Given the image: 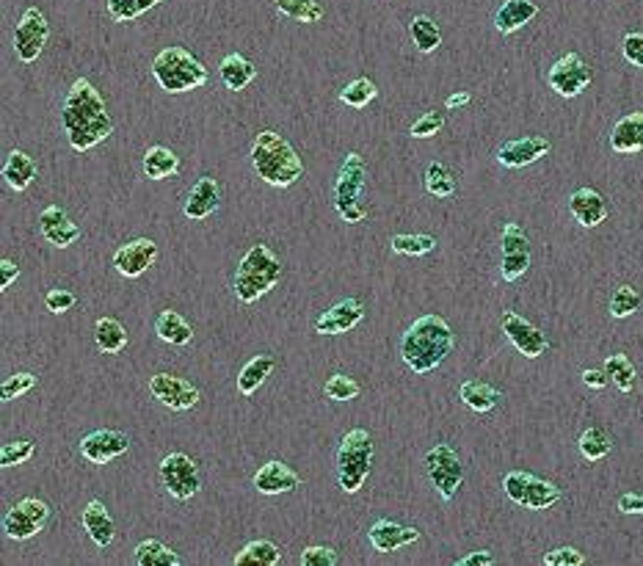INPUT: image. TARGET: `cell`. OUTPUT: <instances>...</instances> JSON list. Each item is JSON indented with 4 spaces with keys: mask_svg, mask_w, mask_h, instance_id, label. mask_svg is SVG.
Masks as SVG:
<instances>
[{
    "mask_svg": "<svg viewBox=\"0 0 643 566\" xmlns=\"http://www.w3.org/2000/svg\"><path fill=\"white\" fill-rule=\"evenodd\" d=\"M61 125L67 133L69 147L75 152L94 150L100 141L114 133V119L108 114L103 94L97 92L92 81L78 78L67 92L61 105Z\"/></svg>",
    "mask_w": 643,
    "mask_h": 566,
    "instance_id": "obj_1",
    "label": "cell"
},
{
    "mask_svg": "<svg viewBox=\"0 0 643 566\" xmlns=\"http://www.w3.org/2000/svg\"><path fill=\"white\" fill-rule=\"evenodd\" d=\"M453 351V329L442 315L417 318L401 337V357L417 376L437 370Z\"/></svg>",
    "mask_w": 643,
    "mask_h": 566,
    "instance_id": "obj_2",
    "label": "cell"
},
{
    "mask_svg": "<svg viewBox=\"0 0 643 566\" xmlns=\"http://www.w3.org/2000/svg\"><path fill=\"white\" fill-rule=\"evenodd\" d=\"M252 163L254 172L260 180L274 188H288L304 174V161L299 152L293 150L288 139H282L274 130H263L252 144Z\"/></svg>",
    "mask_w": 643,
    "mask_h": 566,
    "instance_id": "obj_3",
    "label": "cell"
},
{
    "mask_svg": "<svg viewBox=\"0 0 643 566\" xmlns=\"http://www.w3.org/2000/svg\"><path fill=\"white\" fill-rule=\"evenodd\" d=\"M279 279H282V260L265 243H254L235 271V296L243 304H254L268 290H274Z\"/></svg>",
    "mask_w": 643,
    "mask_h": 566,
    "instance_id": "obj_4",
    "label": "cell"
},
{
    "mask_svg": "<svg viewBox=\"0 0 643 566\" xmlns=\"http://www.w3.org/2000/svg\"><path fill=\"white\" fill-rule=\"evenodd\" d=\"M152 78L158 81L163 92L180 94L199 89L207 83V67L194 56L188 53L185 47H166L161 50L155 61H152Z\"/></svg>",
    "mask_w": 643,
    "mask_h": 566,
    "instance_id": "obj_5",
    "label": "cell"
},
{
    "mask_svg": "<svg viewBox=\"0 0 643 566\" xmlns=\"http://www.w3.org/2000/svg\"><path fill=\"white\" fill-rule=\"evenodd\" d=\"M370 464H373V439L365 428H354L348 431L340 442L337 451V478H340V489L354 495L359 492L370 475Z\"/></svg>",
    "mask_w": 643,
    "mask_h": 566,
    "instance_id": "obj_6",
    "label": "cell"
},
{
    "mask_svg": "<svg viewBox=\"0 0 643 566\" xmlns=\"http://www.w3.org/2000/svg\"><path fill=\"white\" fill-rule=\"evenodd\" d=\"M365 183H368L365 158L359 152H348V158L343 161L340 172H337V180H334V210L348 224H359L368 216V208L359 202L362 191H365Z\"/></svg>",
    "mask_w": 643,
    "mask_h": 566,
    "instance_id": "obj_7",
    "label": "cell"
},
{
    "mask_svg": "<svg viewBox=\"0 0 643 566\" xmlns=\"http://www.w3.org/2000/svg\"><path fill=\"white\" fill-rule=\"evenodd\" d=\"M503 492L508 495V500H514L517 506L530 511L552 509L561 500V486L536 478V475L522 473V470H514L503 478Z\"/></svg>",
    "mask_w": 643,
    "mask_h": 566,
    "instance_id": "obj_8",
    "label": "cell"
},
{
    "mask_svg": "<svg viewBox=\"0 0 643 566\" xmlns=\"http://www.w3.org/2000/svg\"><path fill=\"white\" fill-rule=\"evenodd\" d=\"M425 473L431 478V484L437 486V492L442 500H453L459 486L464 484V464H461L459 453L453 451L450 445H437L425 453Z\"/></svg>",
    "mask_w": 643,
    "mask_h": 566,
    "instance_id": "obj_9",
    "label": "cell"
},
{
    "mask_svg": "<svg viewBox=\"0 0 643 566\" xmlns=\"http://www.w3.org/2000/svg\"><path fill=\"white\" fill-rule=\"evenodd\" d=\"M47 520H50V506H47L45 500H39V497H25L14 509L6 511V517H3V533H6L9 539L25 542V539H34L36 533L45 528Z\"/></svg>",
    "mask_w": 643,
    "mask_h": 566,
    "instance_id": "obj_10",
    "label": "cell"
},
{
    "mask_svg": "<svg viewBox=\"0 0 643 566\" xmlns=\"http://www.w3.org/2000/svg\"><path fill=\"white\" fill-rule=\"evenodd\" d=\"M161 481L174 500H191L202 489L199 467L188 453H169L161 462Z\"/></svg>",
    "mask_w": 643,
    "mask_h": 566,
    "instance_id": "obj_11",
    "label": "cell"
},
{
    "mask_svg": "<svg viewBox=\"0 0 643 566\" xmlns=\"http://www.w3.org/2000/svg\"><path fill=\"white\" fill-rule=\"evenodd\" d=\"M47 39H50V25H47V17L36 6L25 9V14L20 17L17 23V31H14V53L23 64H34L36 58L42 56L45 50Z\"/></svg>",
    "mask_w": 643,
    "mask_h": 566,
    "instance_id": "obj_12",
    "label": "cell"
},
{
    "mask_svg": "<svg viewBox=\"0 0 643 566\" xmlns=\"http://www.w3.org/2000/svg\"><path fill=\"white\" fill-rule=\"evenodd\" d=\"M500 249H503V260H500V271L506 282H517L525 277L530 268V238L528 232L519 224L508 221L503 227V238H500Z\"/></svg>",
    "mask_w": 643,
    "mask_h": 566,
    "instance_id": "obj_13",
    "label": "cell"
},
{
    "mask_svg": "<svg viewBox=\"0 0 643 566\" xmlns=\"http://www.w3.org/2000/svg\"><path fill=\"white\" fill-rule=\"evenodd\" d=\"M591 67H588L583 56H577V53H566L561 56L555 64H552L550 75H547V81L555 92L561 94V97H577V94H583L591 86Z\"/></svg>",
    "mask_w": 643,
    "mask_h": 566,
    "instance_id": "obj_14",
    "label": "cell"
},
{
    "mask_svg": "<svg viewBox=\"0 0 643 566\" xmlns=\"http://www.w3.org/2000/svg\"><path fill=\"white\" fill-rule=\"evenodd\" d=\"M150 395L158 404L172 409V412H185V409L199 404V390H196L194 384L185 382L180 376H172V373H158V376H152Z\"/></svg>",
    "mask_w": 643,
    "mask_h": 566,
    "instance_id": "obj_15",
    "label": "cell"
},
{
    "mask_svg": "<svg viewBox=\"0 0 643 566\" xmlns=\"http://www.w3.org/2000/svg\"><path fill=\"white\" fill-rule=\"evenodd\" d=\"M503 332L511 340V346L517 348L519 354H525L528 359H536L541 354H547V348H550V340L547 335L536 329V326L525 321L519 312L508 310L503 312Z\"/></svg>",
    "mask_w": 643,
    "mask_h": 566,
    "instance_id": "obj_16",
    "label": "cell"
},
{
    "mask_svg": "<svg viewBox=\"0 0 643 566\" xmlns=\"http://www.w3.org/2000/svg\"><path fill=\"white\" fill-rule=\"evenodd\" d=\"M130 451V437L122 434V431H114V428H100V431H92L89 437H83L81 442V453L86 462L92 464H108L119 459L122 453Z\"/></svg>",
    "mask_w": 643,
    "mask_h": 566,
    "instance_id": "obj_17",
    "label": "cell"
},
{
    "mask_svg": "<svg viewBox=\"0 0 643 566\" xmlns=\"http://www.w3.org/2000/svg\"><path fill=\"white\" fill-rule=\"evenodd\" d=\"M158 260V243L150 238H136V241L119 246L114 255V268L127 279L141 277L144 271H150Z\"/></svg>",
    "mask_w": 643,
    "mask_h": 566,
    "instance_id": "obj_18",
    "label": "cell"
},
{
    "mask_svg": "<svg viewBox=\"0 0 643 566\" xmlns=\"http://www.w3.org/2000/svg\"><path fill=\"white\" fill-rule=\"evenodd\" d=\"M362 318H365V304L351 296V299L337 301L332 310L323 312L315 321V332L318 335H345L362 324Z\"/></svg>",
    "mask_w": 643,
    "mask_h": 566,
    "instance_id": "obj_19",
    "label": "cell"
},
{
    "mask_svg": "<svg viewBox=\"0 0 643 566\" xmlns=\"http://www.w3.org/2000/svg\"><path fill=\"white\" fill-rule=\"evenodd\" d=\"M39 230L45 235L47 243H53L56 249H67L81 238V227L69 219V213L58 205H50L39 213Z\"/></svg>",
    "mask_w": 643,
    "mask_h": 566,
    "instance_id": "obj_20",
    "label": "cell"
},
{
    "mask_svg": "<svg viewBox=\"0 0 643 566\" xmlns=\"http://www.w3.org/2000/svg\"><path fill=\"white\" fill-rule=\"evenodd\" d=\"M370 547L376 553H395L401 547H409L420 539V531L417 528H409V525H401V522L392 520H376L370 525L368 531Z\"/></svg>",
    "mask_w": 643,
    "mask_h": 566,
    "instance_id": "obj_21",
    "label": "cell"
},
{
    "mask_svg": "<svg viewBox=\"0 0 643 566\" xmlns=\"http://www.w3.org/2000/svg\"><path fill=\"white\" fill-rule=\"evenodd\" d=\"M547 152H550V141L541 139V136H525V139L506 141L497 150V161L506 169H522V166H530V163L544 158Z\"/></svg>",
    "mask_w": 643,
    "mask_h": 566,
    "instance_id": "obj_22",
    "label": "cell"
},
{
    "mask_svg": "<svg viewBox=\"0 0 643 566\" xmlns=\"http://www.w3.org/2000/svg\"><path fill=\"white\" fill-rule=\"evenodd\" d=\"M221 205V185L216 183V177H202L196 180L191 188V194L185 199V216L191 221H202L207 216H213Z\"/></svg>",
    "mask_w": 643,
    "mask_h": 566,
    "instance_id": "obj_23",
    "label": "cell"
},
{
    "mask_svg": "<svg viewBox=\"0 0 643 566\" xmlns=\"http://www.w3.org/2000/svg\"><path fill=\"white\" fill-rule=\"evenodd\" d=\"M569 210L577 224H583V227H599L608 219V202L594 188H577L569 197Z\"/></svg>",
    "mask_w": 643,
    "mask_h": 566,
    "instance_id": "obj_24",
    "label": "cell"
},
{
    "mask_svg": "<svg viewBox=\"0 0 643 566\" xmlns=\"http://www.w3.org/2000/svg\"><path fill=\"white\" fill-rule=\"evenodd\" d=\"M254 486H257L260 495H282V492H293L296 486H301V478L290 470L288 464L274 459V462L263 464L257 470Z\"/></svg>",
    "mask_w": 643,
    "mask_h": 566,
    "instance_id": "obj_25",
    "label": "cell"
},
{
    "mask_svg": "<svg viewBox=\"0 0 643 566\" xmlns=\"http://www.w3.org/2000/svg\"><path fill=\"white\" fill-rule=\"evenodd\" d=\"M610 147L619 155H635L643 150V111L621 116L610 130Z\"/></svg>",
    "mask_w": 643,
    "mask_h": 566,
    "instance_id": "obj_26",
    "label": "cell"
},
{
    "mask_svg": "<svg viewBox=\"0 0 643 566\" xmlns=\"http://www.w3.org/2000/svg\"><path fill=\"white\" fill-rule=\"evenodd\" d=\"M83 528H86V533L92 536V542L97 544V547H111L116 539V525H114V517L108 514V509H105L103 500H92L86 509H83Z\"/></svg>",
    "mask_w": 643,
    "mask_h": 566,
    "instance_id": "obj_27",
    "label": "cell"
},
{
    "mask_svg": "<svg viewBox=\"0 0 643 566\" xmlns=\"http://www.w3.org/2000/svg\"><path fill=\"white\" fill-rule=\"evenodd\" d=\"M536 14H539V6L533 0H506L494 14V28L500 34H514L519 28H525Z\"/></svg>",
    "mask_w": 643,
    "mask_h": 566,
    "instance_id": "obj_28",
    "label": "cell"
},
{
    "mask_svg": "<svg viewBox=\"0 0 643 566\" xmlns=\"http://www.w3.org/2000/svg\"><path fill=\"white\" fill-rule=\"evenodd\" d=\"M36 174H39V166H36V161L28 152H9V158L3 163V180H6V185H9L12 191H17V194L25 191V188L36 180Z\"/></svg>",
    "mask_w": 643,
    "mask_h": 566,
    "instance_id": "obj_29",
    "label": "cell"
},
{
    "mask_svg": "<svg viewBox=\"0 0 643 566\" xmlns=\"http://www.w3.org/2000/svg\"><path fill=\"white\" fill-rule=\"evenodd\" d=\"M219 75L227 89L243 92V89L257 78V67H254L249 58L241 56V53H230V56H224V61L219 64Z\"/></svg>",
    "mask_w": 643,
    "mask_h": 566,
    "instance_id": "obj_30",
    "label": "cell"
},
{
    "mask_svg": "<svg viewBox=\"0 0 643 566\" xmlns=\"http://www.w3.org/2000/svg\"><path fill=\"white\" fill-rule=\"evenodd\" d=\"M155 332L161 337L163 343L169 346H188L194 340V326L185 321L180 312L163 310L155 321Z\"/></svg>",
    "mask_w": 643,
    "mask_h": 566,
    "instance_id": "obj_31",
    "label": "cell"
},
{
    "mask_svg": "<svg viewBox=\"0 0 643 566\" xmlns=\"http://www.w3.org/2000/svg\"><path fill=\"white\" fill-rule=\"evenodd\" d=\"M459 398L470 406L472 412L486 415V412H492L494 406L500 404L503 395H500V390H494L492 384L481 382V379H470V382H464L459 387Z\"/></svg>",
    "mask_w": 643,
    "mask_h": 566,
    "instance_id": "obj_32",
    "label": "cell"
},
{
    "mask_svg": "<svg viewBox=\"0 0 643 566\" xmlns=\"http://www.w3.org/2000/svg\"><path fill=\"white\" fill-rule=\"evenodd\" d=\"M276 368V359L271 354H260V357H252L246 365L241 368V376H238V393L241 395H254L260 387L265 384V379L271 376V370Z\"/></svg>",
    "mask_w": 643,
    "mask_h": 566,
    "instance_id": "obj_33",
    "label": "cell"
},
{
    "mask_svg": "<svg viewBox=\"0 0 643 566\" xmlns=\"http://www.w3.org/2000/svg\"><path fill=\"white\" fill-rule=\"evenodd\" d=\"M127 329L122 321H116V318H97V324H94V343L97 348L103 351V354H122L127 348Z\"/></svg>",
    "mask_w": 643,
    "mask_h": 566,
    "instance_id": "obj_34",
    "label": "cell"
},
{
    "mask_svg": "<svg viewBox=\"0 0 643 566\" xmlns=\"http://www.w3.org/2000/svg\"><path fill=\"white\" fill-rule=\"evenodd\" d=\"M282 564V547L271 539H254L235 555V566H276Z\"/></svg>",
    "mask_w": 643,
    "mask_h": 566,
    "instance_id": "obj_35",
    "label": "cell"
},
{
    "mask_svg": "<svg viewBox=\"0 0 643 566\" xmlns=\"http://www.w3.org/2000/svg\"><path fill=\"white\" fill-rule=\"evenodd\" d=\"M177 172H180V158L169 147L155 144V147L144 152V174L150 180H166V177H174Z\"/></svg>",
    "mask_w": 643,
    "mask_h": 566,
    "instance_id": "obj_36",
    "label": "cell"
},
{
    "mask_svg": "<svg viewBox=\"0 0 643 566\" xmlns=\"http://www.w3.org/2000/svg\"><path fill=\"white\" fill-rule=\"evenodd\" d=\"M133 558H136L138 566H180L183 558L174 553L169 544L158 542V539H144L133 550Z\"/></svg>",
    "mask_w": 643,
    "mask_h": 566,
    "instance_id": "obj_37",
    "label": "cell"
},
{
    "mask_svg": "<svg viewBox=\"0 0 643 566\" xmlns=\"http://www.w3.org/2000/svg\"><path fill=\"white\" fill-rule=\"evenodd\" d=\"M456 188H459V183H456V174L450 172V166L439 161L428 163V169H425V191L431 197L448 199L456 194Z\"/></svg>",
    "mask_w": 643,
    "mask_h": 566,
    "instance_id": "obj_38",
    "label": "cell"
},
{
    "mask_svg": "<svg viewBox=\"0 0 643 566\" xmlns=\"http://www.w3.org/2000/svg\"><path fill=\"white\" fill-rule=\"evenodd\" d=\"M605 373H608V379L619 387L621 393H632L635 384H638V370H635V365H632L627 354H610L605 359Z\"/></svg>",
    "mask_w": 643,
    "mask_h": 566,
    "instance_id": "obj_39",
    "label": "cell"
},
{
    "mask_svg": "<svg viewBox=\"0 0 643 566\" xmlns=\"http://www.w3.org/2000/svg\"><path fill=\"white\" fill-rule=\"evenodd\" d=\"M577 448H580V453H583V459H588V462H599V459H605V456L613 451V439H610V434L605 431V428L591 426L580 434Z\"/></svg>",
    "mask_w": 643,
    "mask_h": 566,
    "instance_id": "obj_40",
    "label": "cell"
},
{
    "mask_svg": "<svg viewBox=\"0 0 643 566\" xmlns=\"http://www.w3.org/2000/svg\"><path fill=\"white\" fill-rule=\"evenodd\" d=\"M409 34H412L414 45L420 53H434L439 45H442V31H439V25L431 20V17H425V14H417L412 23H409Z\"/></svg>",
    "mask_w": 643,
    "mask_h": 566,
    "instance_id": "obj_41",
    "label": "cell"
},
{
    "mask_svg": "<svg viewBox=\"0 0 643 566\" xmlns=\"http://www.w3.org/2000/svg\"><path fill=\"white\" fill-rule=\"evenodd\" d=\"M158 3H161V0H108L105 9H108V17H111L114 23H133L141 14L155 9Z\"/></svg>",
    "mask_w": 643,
    "mask_h": 566,
    "instance_id": "obj_42",
    "label": "cell"
},
{
    "mask_svg": "<svg viewBox=\"0 0 643 566\" xmlns=\"http://www.w3.org/2000/svg\"><path fill=\"white\" fill-rule=\"evenodd\" d=\"M276 9L296 20V23H318L323 17V6L318 0H274Z\"/></svg>",
    "mask_w": 643,
    "mask_h": 566,
    "instance_id": "obj_43",
    "label": "cell"
},
{
    "mask_svg": "<svg viewBox=\"0 0 643 566\" xmlns=\"http://www.w3.org/2000/svg\"><path fill=\"white\" fill-rule=\"evenodd\" d=\"M392 252L406 257H423L437 249L434 235H392Z\"/></svg>",
    "mask_w": 643,
    "mask_h": 566,
    "instance_id": "obj_44",
    "label": "cell"
},
{
    "mask_svg": "<svg viewBox=\"0 0 643 566\" xmlns=\"http://www.w3.org/2000/svg\"><path fill=\"white\" fill-rule=\"evenodd\" d=\"M376 94H379V89H376V83L370 81V78H356V81H351L348 86H345L343 92H340V103H345L348 108H365V105H370L373 100H376Z\"/></svg>",
    "mask_w": 643,
    "mask_h": 566,
    "instance_id": "obj_45",
    "label": "cell"
},
{
    "mask_svg": "<svg viewBox=\"0 0 643 566\" xmlns=\"http://www.w3.org/2000/svg\"><path fill=\"white\" fill-rule=\"evenodd\" d=\"M638 310H641V293L632 288V285H621L610 296V315L613 318H630L632 312Z\"/></svg>",
    "mask_w": 643,
    "mask_h": 566,
    "instance_id": "obj_46",
    "label": "cell"
},
{
    "mask_svg": "<svg viewBox=\"0 0 643 566\" xmlns=\"http://www.w3.org/2000/svg\"><path fill=\"white\" fill-rule=\"evenodd\" d=\"M323 393H326L329 401H354L356 395L362 393V387L348 373H334L332 379L326 382V387H323Z\"/></svg>",
    "mask_w": 643,
    "mask_h": 566,
    "instance_id": "obj_47",
    "label": "cell"
},
{
    "mask_svg": "<svg viewBox=\"0 0 643 566\" xmlns=\"http://www.w3.org/2000/svg\"><path fill=\"white\" fill-rule=\"evenodd\" d=\"M36 453V445L31 439H17V442H6L0 448V467H17L25 464Z\"/></svg>",
    "mask_w": 643,
    "mask_h": 566,
    "instance_id": "obj_48",
    "label": "cell"
},
{
    "mask_svg": "<svg viewBox=\"0 0 643 566\" xmlns=\"http://www.w3.org/2000/svg\"><path fill=\"white\" fill-rule=\"evenodd\" d=\"M442 128H445V114H442V111H425V114L414 122L409 133H412L414 139H431V136H437Z\"/></svg>",
    "mask_w": 643,
    "mask_h": 566,
    "instance_id": "obj_49",
    "label": "cell"
},
{
    "mask_svg": "<svg viewBox=\"0 0 643 566\" xmlns=\"http://www.w3.org/2000/svg\"><path fill=\"white\" fill-rule=\"evenodd\" d=\"M36 387V376L34 373H14L3 382V401H14L20 395L31 393Z\"/></svg>",
    "mask_w": 643,
    "mask_h": 566,
    "instance_id": "obj_50",
    "label": "cell"
},
{
    "mask_svg": "<svg viewBox=\"0 0 643 566\" xmlns=\"http://www.w3.org/2000/svg\"><path fill=\"white\" fill-rule=\"evenodd\" d=\"M45 307L50 312H53V315H64V312H69L72 307H75V293H72V290H67V288L47 290Z\"/></svg>",
    "mask_w": 643,
    "mask_h": 566,
    "instance_id": "obj_51",
    "label": "cell"
},
{
    "mask_svg": "<svg viewBox=\"0 0 643 566\" xmlns=\"http://www.w3.org/2000/svg\"><path fill=\"white\" fill-rule=\"evenodd\" d=\"M621 56L627 58L632 67L643 70V31H632L621 39Z\"/></svg>",
    "mask_w": 643,
    "mask_h": 566,
    "instance_id": "obj_52",
    "label": "cell"
},
{
    "mask_svg": "<svg viewBox=\"0 0 643 566\" xmlns=\"http://www.w3.org/2000/svg\"><path fill=\"white\" fill-rule=\"evenodd\" d=\"M544 564L547 566H583L586 564V555L575 550V547H558L552 553L544 555Z\"/></svg>",
    "mask_w": 643,
    "mask_h": 566,
    "instance_id": "obj_53",
    "label": "cell"
},
{
    "mask_svg": "<svg viewBox=\"0 0 643 566\" xmlns=\"http://www.w3.org/2000/svg\"><path fill=\"white\" fill-rule=\"evenodd\" d=\"M340 558L332 547H307L301 553V566H337Z\"/></svg>",
    "mask_w": 643,
    "mask_h": 566,
    "instance_id": "obj_54",
    "label": "cell"
},
{
    "mask_svg": "<svg viewBox=\"0 0 643 566\" xmlns=\"http://www.w3.org/2000/svg\"><path fill=\"white\" fill-rule=\"evenodd\" d=\"M20 279V266L14 260H0V290H9Z\"/></svg>",
    "mask_w": 643,
    "mask_h": 566,
    "instance_id": "obj_55",
    "label": "cell"
},
{
    "mask_svg": "<svg viewBox=\"0 0 643 566\" xmlns=\"http://www.w3.org/2000/svg\"><path fill=\"white\" fill-rule=\"evenodd\" d=\"M621 514H643V495L641 492H624L619 497Z\"/></svg>",
    "mask_w": 643,
    "mask_h": 566,
    "instance_id": "obj_56",
    "label": "cell"
},
{
    "mask_svg": "<svg viewBox=\"0 0 643 566\" xmlns=\"http://www.w3.org/2000/svg\"><path fill=\"white\" fill-rule=\"evenodd\" d=\"M494 564V555L489 550H475V553L464 555L456 561V566H492Z\"/></svg>",
    "mask_w": 643,
    "mask_h": 566,
    "instance_id": "obj_57",
    "label": "cell"
},
{
    "mask_svg": "<svg viewBox=\"0 0 643 566\" xmlns=\"http://www.w3.org/2000/svg\"><path fill=\"white\" fill-rule=\"evenodd\" d=\"M583 382H586V387H591V390H605V387H608V373H605V370L588 368L583 370Z\"/></svg>",
    "mask_w": 643,
    "mask_h": 566,
    "instance_id": "obj_58",
    "label": "cell"
},
{
    "mask_svg": "<svg viewBox=\"0 0 643 566\" xmlns=\"http://www.w3.org/2000/svg\"><path fill=\"white\" fill-rule=\"evenodd\" d=\"M472 97L467 92H459V94H450L448 100H445V108L448 111H456V108H464V105L470 103Z\"/></svg>",
    "mask_w": 643,
    "mask_h": 566,
    "instance_id": "obj_59",
    "label": "cell"
}]
</instances>
